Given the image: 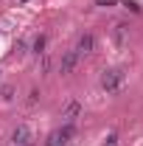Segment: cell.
<instances>
[{
  "instance_id": "12",
  "label": "cell",
  "mask_w": 143,
  "mask_h": 146,
  "mask_svg": "<svg viewBox=\"0 0 143 146\" xmlns=\"http://www.w3.org/2000/svg\"><path fill=\"white\" fill-rule=\"evenodd\" d=\"M25 48H28V45H25V42H23V39H20L17 45H14V54H17V56H23V54H25Z\"/></svg>"
},
{
  "instance_id": "9",
  "label": "cell",
  "mask_w": 143,
  "mask_h": 146,
  "mask_svg": "<svg viewBox=\"0 0 143 146\" xmlns=\"http://www.w3.org/2000/svg\"><path fill=\"white\" fill-rule=\"evenodd\" d=\"M0 96H3L6 101H11V98H14V87H9V84H6V87H0Z\"/></svg>"
},
{
  "instance_id": "5",
  "label": "cell",
  "mask_w": 143,
  "mask_h": 146,
  "mask_svg": "<svg viewBox=\"0 0 143 146\" xmlns=\"http://www.w3.org/2000/svg\"><path fill=\"white\" fill-rule=\"evenodd\" d=\"M28 143H31V127L28 124H20L11 132V146H28Z\"/></svg>"
},
{
  "instance_id": "16",
  "label": "cell",
  "mask_w": 143,
  "mask_h": 146,
  "mask_svg": "<svg viewBox=\"0 0 143 146\" xmlns=\"http://www.w3.org/2000/svg\"><path fill=\"white\" fill-rule=\"evenodd\" d=\"M0 79H3V70H0Z\"/></svg>"
},
{
  "instance_id": "3",
  "label": "cell",
  "mask_w": 143,
  "mask_h": 146,
  "mask_svg": "<svg viewBox=\"0 0 143 146\" xmlns=\"http://www.w3.org/2000/svg\"><path fill=\"white\" fill-rule=\"evenodd\" d=\"M79 59H81V56L76 54V48H73V51H65V54L59 56V73H62V76H70V73L79 68Z\"/></svg>"
},
{
  "instance_id": "15",
  "label": "cell",
  "mask_w": 143,
  "mask_h": 146,
  "mask_svg": "<svg viewBox=\"0 0 143 146\" xmlns=\"http://www.w3.org/2000/svg\"><path fill=\"white\" fill-rule=\"evenodd\" d=\"M23 3H31V0H14V6H23Z\"/></svg>"
},
{
  "instance_id": "14",
  "label": "cell",
  "mask_w": 143,
  "mask_h": 146,
  "mask_svg": "<svg viewBox=\"0 0 143 146\" xmlns=\"http://www.w3.org/2000/svg\"><path fill=\"white\" fill-rule=\"evenodd\" d=\"M115 143H118V135H115V132H112V135H109L107 141H104V146H115Z\"/></svg>"
},
{
  "instance_id": "8",
  "label": "cell",
  "mask_w": 143,
  "mask_h": 146,
  "mask_svg": "<svg viewBox=\"0 0 143 146\" xmlns=\"http://www.w3.org/2000/svg\"><path fill=\"white\" fill-rule=\"evenodd\" d=\"M45 45H48V36H45V34H39V36L34 39V45H31V51H34L36 56H42V54H45Z\"/></svg>"
},
{
  "instance_id": "4",
  "label": "cell",
  "mask_w": 143,
  "mask_h": 146,
  "mask_svg": "<svg viewBox=\"0 0 143 146\" xmlns=\"http://www.w3.org/2000/svg\"><path fill=\"white\" fill-rule=\"evenodd\" d=\"M79 115H81V104H79L76 98H70V101L62 107V121H65V124H76Z\"/></svg>"
},
{
  "instance_id": "11",
  "label": "cell",
  "mask_w": 143,
  "mask_h": 146,
  "mask_svg": "<svg viewBox=\"0 0 143 146\" xmlns=\"http://www.w3.org/2000/svg\"><path fill=\"white\" fill-rule=\"evenodd\" d=\"M36 101H39V90H31L28 93V107H34Z\"/></svg>"
},
{
  "instance_id": "10",
  "label": "cell",
  "mask_w": 143,
  "mask_h": 146,
  "mask_svg": "<svg viewBox=\"0 0 143 146\" xmlns=\"http://www.w3.org/2000/svg\"><path fill=\"white\" fill-rule=\"evenodd\" d=\"M124 6L129 9V11H135V14H140V6H138L135 0H124Z\"/></svg>"
},
{
  "instance_id": "6",
  "label": "cell",
  "mask_w": 143,
  "mask_h": 146,
  "mask_svg": "<svg viewBox=\"0 0 143 146\" xmlns=\"http://www.w3.org/2000/svg\"><path fill=\"white\" fill-rule=\"evenodd\" d=\"M112 42H115L118 48H124L126 42H129V25H126V23H115V25H112Z\"/></svg>"
},
{
  "instance_id": "17",
  "label": "cell",
  "mask_w": 143,
  "mask_h": 146,
  "mask_svg": "<svg viewBox=\"0 0 143 146\" xmlns=\"http://www.w3.org/2000/svg\"><path fill=\"white\" fill-rule=\"evenodd\" d=\"M28 146H34V143H28Z\"/></svg>"
},
{
  "instance_id": "1",
  "label": "cell",
  "mask_w": 143,
  "mask_h": 146,
  "mask_svg": "<svg viewBox=\"0 0 143 146\" xmlns=\"http://www.w3.org/2000/svg\"><path fill=\"white\" fill-rule=\"evenodd\" d=\"M124 79H126V70L124 68H107L101 73V90L107 93H118L124 87Z\"/></svg>"
},
{
  "instance_id": "2",
  "label": "cell",
  "mask_w": 143,
  "mask_h": 146,
  "mask_svg": "<svg viewBox=\"0 0 143 146\" xmlns=\"http://www.w3.org/2000/svg\"><path fill=\"white\" fill-rule=\"evenodd\" d=\"M73 138V124H65V127L54 129L51 135H48V141H45V146H68V141Z\"/></svg>"
},
{
  "instance_id": "7",
  "label": "cell",
  "mask_w": 143,
  "mask_h": 146,
  "mask_svg": "<svg viewBox=\"0 0 143 146\" xmlns=\"http://www.w3.org/2000/svg\"><path fill=\"white\" fill-rule=\"evenodd\" d=\"M93 48H95V36L90 34V31H84V34L79 36V42H76V54H79V56L93 54Z\"/></svg>"
},
{
  "instance_id": "13",
  "label": "cell",
  "mask_w": 143,
  "mask_h": 146,
  "mask_svg": "<svg viewBox=\"0 0 143 146\" xmlns=\"http://www.w3.org/2000/svg\"><path fill=\"white\" fill-rule=\"evenodd\" d=\"M118 0H95V6H104V9H109V6H115Z\"/></svg>"
}]
</instances>
